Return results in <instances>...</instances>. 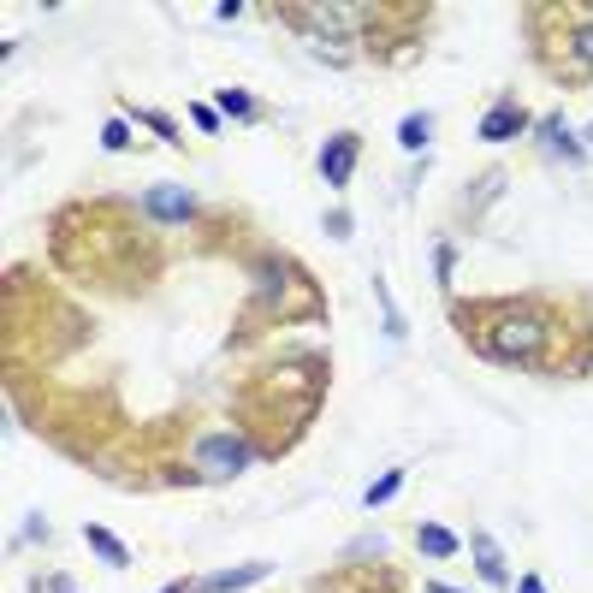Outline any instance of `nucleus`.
Here are the masks:
<instances>
[{
  "label": "nucleus",
  "instance_id": "nucleus-13",
  "mask_svg": "<svg viewBox=\"0 0 593 593\" xmlns=\"http://www.w3.org/2000/svg\"><path fill=\"white\" fill-rule=\"evenodd\" d=\"M534 137H540V149H552V155H558V160H570V167H576V160H582V143H576V137H570V125H564V113H546V119L534 125Z\"/></svg>",
  "mask_w": 593,
  "mask_h": 593
},
{
  "label": "nucleus",
  "instance_id": "nucleus-5",
  "mask_svg": "<svg viewBox=\"0 0 593 593\" xmlns=\"http://www.w3.org/2000/svg\"><path fill=\"white\" fill-rule=\"evenodd\" d=\"M546 18L564 30L558 54L540 60L552 78H570V83H593V7H546Z\"/></svg>",
  "mask_w": 593,
  "mask_h": 593
},
{
  "label": "nucleus",
  "instance_id": "nucleus-8",
  "mask_svg": "<svg viewBox=\"0 0 593 593\" xmlns=\"http://www.w3.org/2000/svg\"><path fill=\"white\" fill-rule=\"evenodd\" d=\"M137 208H143L149 225H196V214H202L184 184H155V191L137 196Z\"/></svg>",
  "mask_w": 593,
  "mask_h": 593
},
{
  "label": "nucleus",
  "instance_id": "nucleus-17",
  "mask_svg": "<svg viewBox=\"0 0 593 593\" xmlns=\"http://www.w3.org/2000/svg\"><path fill=\"white\" fill-rule=\"evenodd\" d=\"M220 119H261V101L256 95H244V90H220Z\"/></svg>",
  "mask_w": 593,
  "mask_h": 593
},
{
  "label": "nucleus",
  "instance_id": "nucleus-26",
  "mask_svg": "<svg viewBox=\"0 0 593 593\" xmlns=\"http://www.w3.org/2000/svg\"><path fill=\"white\" fill-rule=\"evenodd\" d=\"M516 593H546V582H540V576H523V582H516Z\"/></svg>",
  "mask_w": 593,
  "mask_h": 593
},
{
  "label": "nucleus",
  "instance_id": "nucleus-25",
  "mask_svg": "<svg viewBox=\"0 0 593 593\" xmlns=\"http://www.w3.org/2000/svg\"><path fill=\"white\" fill-rule=\"evenodd\" d=\"M48 593H78V588H72V576H48Z\"/></svg>",
  "mask_w": 593,
  "mask_h": 593
},
{
  "label": "nucleus",
  "instance_id": "nucleus-3",
  "mask_svg": "<svg viewBox=\"0 0 593 593\" xmlns=\"http://www.w3.org/2000/svg\"><path fill=\"white\" fill-rule=\"evenodd\" d=\"M326 381H333V362L302 350V357L268 362V369L244 374L232 392V427L249 434L256 457H285L302 434L314 427L326 403Z\"/></svg>",
  "mask_w": 593,
  "mask_h": 593
},
{
  "label": "nucleus",
  "instance_id": "nucleus-14",
  "mask_svg": "<svg viewBox=\"0 0 593 593\" xmlns=\"http://www.w3.org/2000/svg\"><path fill=\"white\" fill-rule=\"evenodd\" d=\"M83 546H90L95 558L107 564V570H125V564H131V546H125L119 534H107L101 523H83Z\"/></svg>",
  "mask_w": 593,
  "mask_h": 593
},
{
  "label": "nucleus",
  "instance_id": "nucleus-7",
  "mask_svg": "<svg viewBox=\"0 0 593 593\" xmlns=\"http://www.w3.org/2000/svg\"><path fill=\"white\" fill-rule=\"evenodd\" d=\"M302 593H410V582H403L398 564L374 558V564H338L326 576H309Z\"/></svg>",
  "mask_w": 593,
  "mask_h": 593
},
{
  "label": "nucleus",
  "instance_id": "nucleus-21",
  "mask_svg": "<svg viewBox=\"0 0 593 593\" xmlns=\"http://www.w3.org/2000/svg\"><path fill=\"white\" fill-rule=\"evenodd\" d=\"M451 268H457V249L439 237V244H434V280H439V292H451Z\"/></svg>",
  "mask_w": 593,
  "mask_h": 593
},
{
  "label": "nucleus",
  "instance_id": "nucleus-19",
  "mask_svg": "<svg viewBox=\"0 0 593 593\" xmlns=\"http://www.w3.org/2000/svg\"><path fill=\"white\" fill-rule=\"evenodd\" d=\"M125 113H131L137 125H149V131H155L160 143H179V125H172L167 113H155V107H131V101H125Z\"/></svg>",
  "mask_w": 593,
  "mask_h": 593
},
{
  "label": "nucleus",
  "instance_id": "nucleus-23",
  "mask_svg": "<svg viewBox=\"0 0 593 593\" xmlns=\"http://www.w3.org/2000/svg\"><path fill=\"white\" fill-rule=\"evenodd\" d=\"M191 125H196V131H208V137H220V107H214V101H196V107H191Z\"/></svg>",
  "mask_w": 593,
  "mask_h": 593
},
{
  "label": "nucleus",
  "instance_id": "nucleus-6",
  "mask_svg": "<svg viewBox=\"0 0 593 593\" xmlns=\"http://www.w3.org/2000/svg\"><path fill=\"white\" fill-rule=\"evenodd\" d=\"M256 463V446H249V434H237V427H208V434L196 439L191 451V475L196 487H214V481H237V475Z\"/></svg>",
  "mask_w": 593,
  "mask_h": 593
},
{
  "label": "nucleus",
  "instance_id": "nucleus-28",
  "mask_svg": "<svg viewBox=\"0 0 593 593\" xmlns=\"http://www.w3.org/2000/svg\"><path fill=\"white\" fill-rule=\"evenodd\" d=\"M160 593H196L191 582H167V588H160Z\"/></svg>",
  "mask_w": 593,
  "mask_h": 593
},
{
  "label": "nucleus",
  "instance_id": "nucleus-29",
  "mask_svg": "<svg viewBox=\"0 0 593 593\" xmlns=\"http://www.w3.org/2000/svg\"><path fill=\"white\" fill-rule=\"evenodd\" d=\"M588 143H593V125H588Z\"/></svg>",
  "mask_w": 593,
  "mask_h": 593
},
{
  "label": "nucleus",
  "instance_id": "nucleus-15",
  "mask_svg": "<svg viewBox=\"0 0 593 593\" xmlns=\"http://www.w3.org/2000/svg\"><path fill=\"white\" fill-rule=\"evenodd\" d=\"M415 552H422V558H457L463 540L451 534V528H439V523H422L415 528Z\"/></svg>",
  "mask_w": 593,
  "mask_h": 593
},
{
  "label": "nucleus",
  "instance_id": "nucleus-4",
  "mask_svg": "<svg viewBox=\"0 0 593 593\" xmlns=\"http://www.w3.org/2000/svg\"><path fill=\"white\" fill-rule=\"evenodd\" d=\"M309 321H326L321 280H314L297 256H280V249H273V256L256 261V297L244 302L225 350H249L256 338H268L273 326H309Z\"/></svg>",
  "mask_w": 593,
  "mask_h": 593
},
{
  "label": "nucleus",
  "instance_id": "nucleus-20",
  "mask_svg": "<svg viewBox=\"0 0 593 593\" xmlns=\"http://www.w3.org/2000/svg\"><path fill=\"white\" fill-rule=\"evenodd\" d=\"M101 149H107V155L131 149V119H107V125H101Z\"/></svg>",
  "mask_w": 593,
  "mask_h": 593
},
{
  "label": "nucleus",
  "instance_id": "nucleus-11",
  "mask_svg": "<svg viewBox=\"0 0 593 593\" xmlns=\"http://www.w3.org/2000/svg\"><path fill=\"white\" fill-rule=\"evenodd\" d=\"M273 576V564L261 558V564H232V570H208V576H196V593H244V588H256V582H268Z\"/></svg>",
  "mask_w": 593,
  "mask_h": 593
},
{
  "label": "nucleus",
  "instance_id": "nucleus-12",
  "mask_svg": "<svg viewBox=\"0 0 593 593\" xmlns=\"http://www.w3.org/2000/svg\"><path fill=\"white\" fill-rule=\"evenodd\" d=\"M469 552H475V570H481V582L499 588V593H511V564H504L499 540L487 534V528H475V534H469Z\"/></svg>",
  "mask_w": 593,
  "mask_h": 593
},
{
  "label": "nucleus",
  "instance_id": "nucleus-18",
  "mask_svg": "<svg viewBox=\"0 0 593 593\" xmlns=\"http://www.w3.org/2000/svg\"><path fill=\"white\" fill-rule=\"evenodd\" d=\"M403 493V469H386L381 481L369 487V493H362V511H381V504H392Z\"/></svg>",
  "mask_w": 593,
  "mask_h": 593
},
{
  "label": "nucleus",
  "instance_id": "nucleus-22",
  "mask_svg": "<svg viewBox=\"0 0 593 593\" xmlns=\"http://www.w3.org/2000/svg\"><path fill=\"white\" fill-rule=\"evenodd\" d=\"M326 237H333V244H350V232H357V220H350V208H333V214H326Z\"/></svg>",
  "mask_w": 593,
  "mask_h": 593
},
{
  "label": "nucleus",
  "instance_id": "nucleus-27",
  "mask_svg": "<svg viewBox=\"0 0 593 593\" xmlns=\"http://www.w3.org/2000/svg\"><path fill=\"white\" fill-rule=\"evenodd\" d=\"M422 593H463V588H446V582H427Z\"/></svg>",
  "mask_w": 593,
  "mask_h": 593
},
{
  "label": "nucleus",
  "instance_id": "nucleus-9",
  "mask_svg": "<svg viewBox=\"0 0 593 593\" xmlns=\"http://www.w3.org/2000/svg\"><path fill=\"white\" fill-rule=\"evenodd\" d=\"M357 160H362V137L357 131H333L321 143V184L326 191H345L350 172H357Z\"/></svg>",
  "mask_w": 593,
  "mask_h": 593
},
{
  "label": "nucleus",
  "instance_id": "nucleus-16",
  "mask_svg": "<svg viewBox=\"0 0 593 593\" xmlns=\"http://www.w3.org/2000/svg\"><path fill=\"white\" fill-rule=\"evenodd\" d=\"M427 137H434V119H427V113H403V119H398V143L410 149V155H415V149H427Z\"/></svg>",
  "mask_w": 593,
  "mask_h": 593
},
{
  "label": "nucleus",
  "instance_id": "nucleus-10",
  "mask_svg": "<svg viewBox=\"0 0 593 593\" xmlns=\"http://www.w3.org/2000/svg\"><path fill=\"white\" fill-rule=\"evenodd\" d=\"M523 131H528V107L516 95H499L481 119V143H511V137H523Z\"/></svg>",
  "mask_w": 593,
  "mask_h": 593
},
{
  "label": "nucleus",
  "instance_id": "nucleus-1",
  "mask_svg": "<svg viewBox=\"0 0 593 593\" xmlns=\"http://www.w3.org/2000/svg\"><path fill=\"white\" fill-rule=\"evenodd\" d=\"M451 326L469 338L475 357L499 369H534V374H582L593 369V326L564 321L546 297H469L451 302Z\"/></svg>",
  "mask_w": 593,
  "mask_h": 593
},
{
  "label": "nucleus",
  "instance_id": "nucleus-24",
  "mask_svg": "<svg viewBox=\"0 0 593 593\" xmlns=\"http://www.w3.org/2000/svg\"><path fill=\"white\" fill-rule=\"evenodd\" d=\"M374 292H381V309H386V338H403V314H398L392 292H386V280H374Z\"/></svg>",
  "mask_w": 593,
  "mask_h": 593
},
{
  "label": "nucleus",
  "instance_id": "nucleus-2",
  "mask_svg": "<svg viewBox=\"0 0 593 593\" xmlns=\"http://www.w3.org/2000/svg\"><path fill=\"white\" fill-rule=\"evenodd\" d=\"M48 249H54V268H66L72 280H90L101 292H149L167 268L160 244L149 237L143 208L137 202H72L48 220Z\"/></svg>",
  "mask_w": 593,
  "mask_h": 593
}]
</instances>
